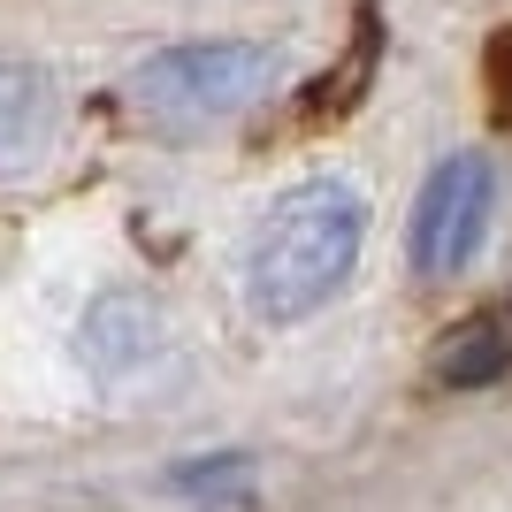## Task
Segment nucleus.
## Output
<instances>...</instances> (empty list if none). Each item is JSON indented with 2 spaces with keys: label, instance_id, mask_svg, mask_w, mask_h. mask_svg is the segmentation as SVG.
Wrapping results in <instances>:
<instances>
[{
  "label": "nucleus",
  "instance_id": "nucleus-1",
  "mask_svg": "<svg viewBox=\"0 0 512 512\" xmlns=\"http://www.w3.org/2000/svg\"><path fill=\"white\" fill-rule=\"evenodd\" d=\"M367 237V199L352 184H299L268 207V222L253 230L245 253V299L260 321H299L314 306H329L360 260Z\"/></svg>",
  "mask_w": 512,
  "mask_h": 512
},
{
  "label": "nucleus",
  "instance_id": "nucleus-2",
  "mask_svg": "<svg viewBox=\"0 0 512 512\" xmlns=\"http://www.w3.org/2000/svg\"><path fill=\"white\" fill-rule=\"evenodd\" d=\"M276 77H283V54L268 39H199V46L153 54L130 77V100L161 123H214V115L253 107Z\"/></svg>",
  "mask_w": 512,
  "mask_h": 512
},
{
  "label": "nucleus",
  "instance_id": "nucleus-3",
  "mask_svg": "<svg viewBox=\"0 0 512 512\" xmlns=\"http://www.w3.org/2000/svg\"><path fill=\"white\" fill-rule=\"evenodd\" d=\"M497 207V176L490 161H474V153H451L444 169L428 176L421 207H413V260H421L428 276H459L482 245V222Z\"/></svg>",
  "mask_w": 512,
  "mask_h": 512
},
{
  "label": "nucleus",
  "instance_id": "nucleus-4",
  "mask_svg": "<svg viewBox=\"0 0 512 512\" xmlns=\"http://www.w3.org/2000/svg\"><path fill=\"white\" fill-rule=\"evenodd\" d=\"M146 344H153V329H146V306L138 299H107L85 314V360L92 367H130Z\"/></svg>",
  "mask_w": 512,
  "mask_h": 512
},
{
  "label": "nucleus",
  "instance_id": "nucleus-5",
  "mask_svg": "<svg viewBox=\"0 0 512 512\" xmlns=\"http://www.w3.org/2000/svg\"><path fill=\"white\" fill-rule=\"evenodd\" d=\"M46 130V85L31 69H0V153H23Z\"/></svg>",
  "mask_w": 512,
  "mask_h": 512
},
{
  "label": "nucleus",
  "instance_id": "nucleus-6",
  "mask_svg": "<svg viewBox=\"0 0 512 512\" xmlns=\"http://www.w3.org/2000/svg\"><path fill=\"white\" fill-rule=\"evenodd\" d=\"M451 344H459V352L444 360V375H451V383H467V375H490V367L505 360V344H497L490 329H474V337H451Z\"/></svg>",
  "mask_w": 512,
  "mask_h": 512
},
{
  "label": "nucleus",
  "instance_id": "nucleus-7",
  "mask_svg": "<svg viewBox=\"0 0 512 512\" xmlns=\"http://www.w3.org/2000/svg\"><path fill=\"white\" fill-rule=\"evenodd\" d=\"M490 107H497V123H512V31L490 39Z\"/></svg>",
  "mask_w": 512,
  "mask_h": 512
}]
</instances>
